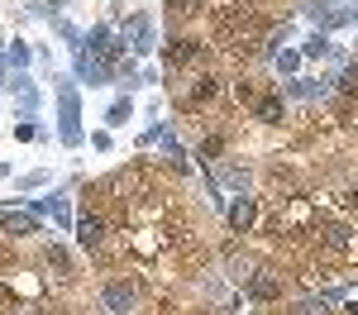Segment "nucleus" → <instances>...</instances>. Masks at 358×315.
<instances>
[{
	"label": "nucleus",
	"instance_id": "423d86ee",
	"mask_svg": "<svg viewBox=\"0 0 358 315\" xmlns=\"http://www.w3.org/2000/svg\"><path fill=\"white\" fill-rule=\"evenodd\" d=\"M320 244H325L330 254H339L344 263H349V258H358V234L349 225H325V229H320Z\"/></svg>",
	"mask_w": 358,
	"mask_h": 315
},
{
	"label": "nucleus",
	"instance_id": "f3484780",
	"mask_svg": "<svg viewBox=\"0 0 358 315\" xmlns=\"http://www.w3.org/2000/svg\"><path fill=\"white\" fill-rule=\"evenodd\" d=\"M344 205H349V210L358 215V186H349V191H344Z\"/></svg>",
	"mask_w": 358,
	"mask_h": 315
},
{
	"label": "nucleus",
	"instance_id": "20e7f679",
	"mask_svg": "<svg viewBox=\"0 0 358 315\" xmlns=\"http://www.w3.org/2000/svg\"><path fill=\"white\" fill-rule=\"evenodd\" d=\"M258 215H263V205H258V196H239L229 210H224V220H229V234H253V225H258Z\"/></svg>",
	"mask_w": 358,
	"mask_h": 315
},
{
	"label": "nucleus",
	"instance_id": "7ed1b4c3",
	"mask_svg": "<svg viewBox=\"0 0 358 315\" xmlns=\"http://www.w3.org/2000/svg\"><path fill=\"white\" fill-rule=\"evenodd\" d=\"M248 119H253V124H268V129L282 124V119H287V101H282V91H263V96L248 105Z\"/></svg>",
	"mask_w": 358,
	"mask_h": 315
},
{
	"label": "nucleus",
	"instance_id": "f8f14e48",
	"mask_svg": "<svg viewBox=\"0 0 358 315\" xmlns=\"http://www.w3.org/2000/svg\"><path fill=\"white\" fill-rule=\"evenodd\" d=\"M48 268H57V277H72V258L62 249H48Z\"/></svg>",
	"mask_w": 358,
	"mask_h": 315
},
{
	"label": "nucleus",
	"instance_id": "9b49d317",
	"mask_svg": "<svg viewBox=\"0 0 358 315\" xmlns=\"http://www.w3.org/2000/svg\"><path fill=\"white\" fill-rule=\"evenodd\" d=\"M334 91H339V101H358V62L344 72V77H339V86H334Z\"/></svg>",
	"mask_w": 358,
	"mask_h": 315
},
{
	"label": "nucleus",
	"instance_id": "39448f33",
	"mask_svg": "<svg viewBox=\"0 0 358 315\" xmlns=\"http://www.w3.org/2000/svg\"><path fill=\"white\" fill-rule=\"evenodd\" d=\"M201 53H206V43H201V38H187V34H172V38H167V48H163L167 67H192Z\"/></svg>",
	"mask_w": 358,
	"mask_h": 315
},
{
	"label": "nucleus",
	"instance_id": "4468645a",
	"mask_svg": "<svg viewBox=\"0 0 358 315\" xmlns=\"http://www.w3.org/2000/svg\"><path fill=\"white\" fill-rule=\"evenodd\" d=\"M220 177L229 182V186H239V191L248 186V168H220Z\"/></svg>",
	"mask_w": 358,
	"mask_h": 315
},
{
	"label": "nucleus",
	"instance_id": "f03ea898",
	"mask_svg": "<svg viewBox=\"0 0 358 315\" xmlns=\"http://www.w3.org/2000/svg\"><path fill=\"white\" fill-rule=\"evenodd\" d=\"M106 239H110L106 215H101V210H86L82 220H77V244H82L86 254H106Z\"/></svg>",
	"mask_w": 358,
	"mask_h": 315
},
{
	"label": "nucleus",
	"instance_id": "f257e3e1",
	"mask_svg": "<svg viewBox=\"0 0 358 315\" xmlns=\"http://www.w3.org/2000/svg\"><path fill=\"white\" fill-rule=\"evenodd\" d=\"M244 291H248V301H282L287 296V277H282V268H253Z\"/></svg>",
	"mask_w": 358,
	"mask_h": 315
},
{
	"label": "nucleus",
	"instance_id": "ddd939ff",
	"mask_svg": "<svg viewBox=\"0 0 358 315\" xmlns=\"http://www.w3.org/2000/svg\"><path fill=\"white\" fill-rule=\"evenodd\" d=\"M325 53H330V38H325V34L306 38V57H325Z\"/></svg>",
	"mask_w": 358,
	"mask_h": 315
},
{
	"label": "nucleus",
	"instance_id": "2eb2a0df",
	"mask_svg": "<svg viewBox=\"0 0 358 315\" xmlns=\"http://www.w3.org/2000/svg\"><path fill=\"white\" fill-rule=\"evenodd\" d=\"M124 119H129V101H115L110 115H106V124H124Z\"/></svg>",
	"mask_w": 358,
	"mask_h": 315
},
{
	"label": "nucleus",
	"instance_id": "9d476101",
	"mask_svg": "<svg viewBox=\"0 0 358 315\" xmlns=\"http://www.w3.org/2000/svg\"><path fill=\"white\" fill-rule=\"evenodd\" d=\"M220 153H224V134H206V139L196 143V158L201 163H220Z\"/></svg>",
	"mask_w": 358,
	"mask_h": 315
},
{
	"label": "nucleus",
	"instance_id": "0eeeda50",
	"mask_svg": "<svg viewBox=\"0 0 358 315\" xmlns=\"http://www.w3.org/2000/svg\"><path fill=\"white\" fill-rule=\"evenodd\" d=\"M106 306H110L115 315H134V306H138L134 282H124V277H110V282H106Z\"/></svg>",
	"mask_w": 358,
	"mask_h": 315
},
{
	"label": "nucleus",
	"instance_id": "dca6fc26",
	"mask_svg": "<svg viewBox=\"0 0 358 315\" xmlns=\"http://www.w3.org/2000/svg\"><path fill=\"white\" fill-rule=\"evenodd\" d=\"M201 5H206V0H167V10H177V15H192Z\"/></svg>",
	"mask_w": 358,
	"mask_h": 315
},
{
	"label": "nucleus",
	"instance_id": "1a4fd4ad",
	"mask_svg": "<svg viewBox=\"0 0 358 315\" xmlns=\"http://www.w3.org/2000/svg\"><path fill=\"white\" fill-rule=\"evenodd\" d=\"M124 34H134V53H153V29H148V15H134Z\"/></svg>",
	"mask_w": 358,
	"mask_h": 315
},
{
	"label": "nucleus",
	"instance_id": "6e6552de",
	"mask_svg": "<svg viewBox=\"0 0 358 315\" xmlns=\"http://www.w3.org/2000/svg\"><path fill=\"white\" fill-rule=\"evenodd\" d=\"M215 96H220V77H210V72H206V77H196L192 91L182 96V110H201V105H210Z\"/></svg>",
	"mask_w": 358,
	"mask_h": 315
}]
</instances>
